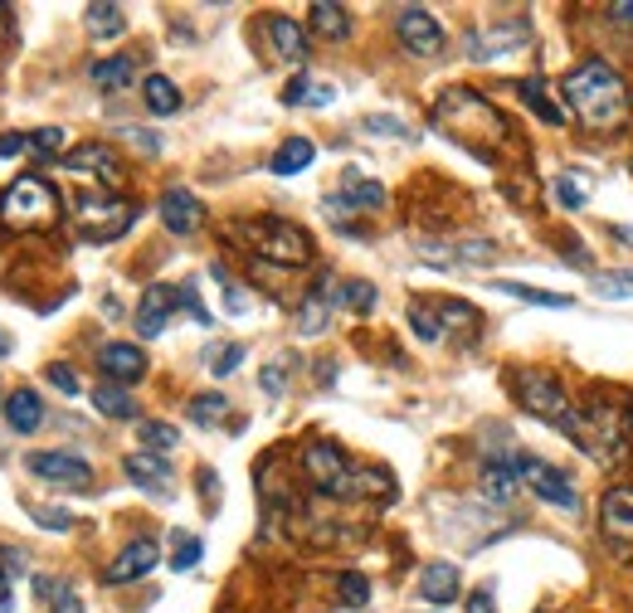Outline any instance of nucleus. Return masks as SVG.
I'll return each mask as SVG.
<instances>
[{
	"label": "nucleus",
	"instance_id": "e433bc0d",
	"mask_svg": "<svg viewBox=\"0 0 633 613\" xmlns=\"http://www.w3.org/2000/svg\"><path fill=\"white\" fill-rule=\"evenodd\" d=\"M409 326H414V336H419V341H438V336H444V316L429 312L424 302L409 306Z\"/></svg>",
	"mask_w": 633,
	"mask_h": 613
},
{
	"label": "nucleus",
	"instance_id": "6ab92c4d",
	"mask_svg": "<svg viewBox=\"0 0 633 613\" xmlns=\"http://www.w3.org/2000/svg\"><path fill=\"white\" fill-rule=\"evenodd\" d=\"M458 590H463V574H458V565H448V560H434V565H424V574H419V599L424 604H454L458 599Z\"/></svg>",
	"mask_w": 633,
	"mask_h": 613
},
{
	"label": "nucleus",
	"instance_id": "c85d7f7f",
	"mask_svg": "<svg viewBox=\"0 0 633 613\" xmlns=\"http://www.w3.org/2000/svg\"><path fill=\"white\" fill-rule=\"evenodd\" d=\"M93 409L107 414V419H132V414H137V404H132V395L122 385L103 380V385H93Z\"/></svg>",
	"mask_w": 633,
	"mask_h": 613
},
{
	"label": "nucleus",
	"instance_id": "72a5a7b5",
	"mask_svg": "<svg viewBox=\"0 0 633 613\" xmlns=\"http://www.w3.org/2000/svg\"><path fill=\"white\" fill-rule=\"evenodd\" d=\"M20 574H24L20 550H0V613H10V604H15V580Z\"/></svg>",
	"mask_w": 633,
	"mask_h": 613
},
{
	"label": "nucleus",
	"instance_id": "a878e982",
	"mask_svg": "<svg viewBox=\"0 0 633 613\" xmlns=\"http://www.w3.org/2000/svg\"><path fill=\"white\" fill-rule=\"evenodd\" d=\"M132 73H137V59H132V54H113V59H97V64L89 69V79L103 93H117V89H127V83H132Z\"/></svg>",
	"mask_w": 633,
	"mask_h": 613
},
{
	"label": "nucleus",
	"instance_id": "5fc2aeb1",
	"mask_svg": "<svg viewBox=\"0 0 633 613\" xmlns=\"http://www.w3.org/2000/svg\"><path fill=\"white\" fill-rule=\"evenodd\" d=\"M614 15H619V24H633V6H614Z\"/></svg>",
	"mask_w": 633,
	"mask_h": 613
},
{
	"label": "nucleus",
	"instance_id": "393cba45",
	"mask_svg": "<svg viewBox=\"0 0 633 613\" xmlns=\"http://www.w3.org/2000/svg\"><path fill=\"white\" fill-rule=\"evenodd\" d=\"M312 156H316V146H312L308 137H288V142L273 152V162H268V170L288 180V176H298V170H308V166H312Z\"/></svg>",
	"mask_w": 633,
	"mask_h": 613
},
{
	"label": "nucleus",
	"instance_id": "6e6552de",
	"mask_svg": "<svg viewBox=\"0 0 633 613\" xmlns=\"http://www.w3.org/2000/svg\"><path fill=\"white\" fill-rule=\"evenodd\" d=\"M30 472L44 477L54 487H69V492H93V468L79 458V453H30Z\"/></svg>",
	"mask_w": 633,
	"mask_h": 613
},
{
	"label": "nucleus",
	"instance_id": "8fccbe9b",
	"mask_svg": "<svg viewBox=\"0 0 633 613\" xmlns=\"http://www.w3.org/2000/svg\"><path fill=\"white\" fill-rule=\"evenodd\" d=\"M180 306H186V312L195 316V322H205V326H210V312H205V306H200V298H195V288H190V283L180 288Z\"/></svg>",
	"mask_w": 633,
	"mask_h": 613
},
{
	"label": "nucleus",
	"instance_id": "bb28decb",
	"mask_svg": "<svg viewBox=\"0 0 633 613\" xmlns=\"http://www.w3.org/2000/svg\"><path fill=\"white\" fill-rule=\"evenodd\" d=\"M137 444H142V453L170 458V453L180 448V428L166 424V419H142V424H137Z\"/></svg>",
	"mask_w": 633,
	"mask_h": 613
},
{
	"label": "nucleus",
	"instance_id": "f8f14e48",
	"mask_svg": "<svg viewBox=\"0 0 633 613\" xmlns=\"http://www.w3.org/2000/svg\"><path fill=\"white\" fill-rule=\"evenodd\" d=\"M527 482H531V492L546 501V507H560V511H575L580 507V497H575V482H570L560 468H551V463H536L531 458V468H527Z\"/></svg>",
	"mask_w": 633,
	"mask_h": 613
},
{
	"label": "nucleus",
	"instance_id": "603ef678",
	"mask_svg": "<svg viewBox=\"0 0 633 613\" xmlns=\"http://www.w3.org/2000/svg\"><path fill=\"white\" fill-rule=\"evenodd\" d=\"M565 263H575V268H584V273H590V253H584V243H570V249H565Z\"/></svg>",
	"mask_w": 633,
	"mask_h": 613
},
{
	"label": "nucleus",
	"instance_id": "2eb2a0df",
	"mask_svg": "<svg viewBox=\"0 0 633 613\" xmlns=\"http://www.w3.org/2000/svg\"><path fill=\"white\" fill-rule=\"evenodd\" d=\"M332 312H336V278H322V283L298 302V331L302 336H322V331L332 326Z\"/></svg>",
	"mask_w": 633,
	"mask_h": 613
},
{
	"label": "nucleus",
	"instance_id": "a19ab883",
	"mask_svg": "<svg viewBox=\"0 0 633 613\" xmlns=\"http://www.w3.org/2000/svg\"><path fill=\"white\" fill-rule=\"evenodd\" d=\"M210 278H215L219 288H225V306H229V316H243V312H249V298H243V288H239L229 273H225V268L215 263V268H210Z\"/></svg>",
	"mask_w": 633,
	"mask_h": 613
},
{
	"label": "nucleus",
	"instance_id": "1a4fd4ad",
	"mask_svg": "<svg viewBox=\"0 0 633 613\" xmlns=\"http://www.w3.org/2000/svg\"><path fill=\"white\" fill-rule=\"evenodd\" d=\"M395 34H399V44L409 49V54H419V59H434V54H444V24H438L424 6H405L395 15Z\"/></svg>",
	"mask_w": 633,
	"mask_h": 613
},
{
	"label": "nucleus",
	"instance_id": "b1692460",
	"mask_svg": "<svg viewBox=\"0 0 633 613\" xmlns=\"http://www.w3.org/2000/svg\"><path fill=\"white\" fill-rule=\"evenodd\" d=\"M142 103H146V113L170 117V113H180V89L166 79V73H146L142 79Z\"/></svg>",
	"mask_w": 633,
	"mask_h": 613
},
{
	"label": "nucleus",
	"instance_id": "423d86ee",
	"mask_svg": "<svg viewBox=\"0 0 633 613\" xmlns=\"http://www.w3.org/2000/svg\"><path fill=\"white\" fill-rule=\"evenodd\" d=\"M73 225H79V239L113 243V239H122L132 225H137V205H132V200H83L79 215H73Z\"/></svg>",
	"mask_w": 633,
	"mask_h": 613
},
{
	"label": "nucleus",
	"instance_id": "ddd939ff",
	"mask_svg": "<svg viewBox=\"0 0 633 613\" xmlns=\"http://www.w3.org/2000/svg\"><path fill=\"white\" fill-rule=\"evenodd\" d=\"M97 365H103V375L113 380V385H137L146 375V351L132 346V341H107V346L97 351Z\"/></svg>",
	"mask_w": 633,
	"mask_h": 613
},
{
	"label": "nucleus",
	"instance_id": "0eeeda50",
	"mask_svg": "<svg viewBox=\"0 0 633 613\" xmlns=\"http://www.w3.org/2000/svg\"><path fill=\"white\" fill-rule=\"evenodd\" d=\"M302 468H308V477L322 492H332V497H346V492H356V482L361 477L346 468V458L332 448V444H312L308 453H302Z\"/></svg>",
	"mask_w": 633,
	"mask_h": 613
},
{
	"label": "nucleus",
	"instance_id": "3c124183",
	"mask_svg": "<svg viewBox=\"0 0 633 613\" xmlns=\"http://www.w3.org/2000/svg\"><path fill=\"white\" fill-rule=\"evenodd\" d=\"M468 613H497L492 590H473V594H468Z\"/></svg>",
	"mask_w": 633,
	"mask_h": 613
},
{
	"label": "nucleus",
	"instance_id": "f03ea898",
	"mask_svg": "<svg viewBox=\"0 0 633 613\" xmlns=\"http://www.w3.org/2000/svg\"><path fill=\"white\" fill-rule=\"evenodd\" d=\"M54 219H59V190L40 176H20L15 186L0 195V225L6 229L30 235V229H49Z\"/></svg>",
	"mask_w": 633,
	"mask_h": 613
},
{
	"label": "nucleus",
	"instance_id": "a18cd8bd",
	"mask_svg": "<svg viewBox=\"0 0 633 613\" xmlns=\"http://www.w3.org/2000/svg\"><path fill=\"white\" fill-rule=\"evenodd\" d=\"M30 517L40 521L44 531H69V526H73V517H69V511H59V507H30Z\"/></svg>",
	"mask_w": 633,
	"mask_h": 613
},
{
	"label": "nucleus",
	"instance_id": "473e14b6",
	"mask_svg": "<svg viewBox=\"0 0 633 613\" xmlns=\"http://www.w3.org/2000/svg\"><path fill=\"white\" fill-rule=\"evenodd\" d=\"M336 306H346V312H375V283H365V278H346V283H336Z\"/></svg>",
	"mask_w": 633,
	"mask_h": 613
},
{
	"label": "nucleus",
	"instance_id": "ea45409f",
	"mask_svg": "<svg viewBox=\"0 0 633 613\" xmlns=\"http://www.w3.org/2000/svg\"><path fill=\"white\" fill-rule=\"evenodd\" d=\"M64 137H69V132L64 127H40V132H30V152L34 156H59V162H64Z\"/></svg>",
	"mask_w": 633,
	"mask_h": 613
},
{
	"label": "nucleus",
	"instance_id": "5701e85b",
	"mask_svg": "<svg viewBox=\"0 0 633 613\" xmlns=\"http://www.w3.org/2000/svg\"><path fill=\"white\" fill-rule=\"evenodd\" d=\"M341 200L351 205V210H381L385 205V186L371 176H361V170H341Z\"/></svg>",
	"mask_w": 633,
	"mask_h": 613
},
{
	"label": "nucleus",
	"instance_id": "f3484780",
	"mask_svg": "<svg viewBox=\"0 0 633 613\" xmlns=\"http://www.w3.org/2000/svg\"><path fill=\"white\" fill-rule=\"evenodd\" d=\"M600 526H604V536L614 546H629L633 541V492L629 487H614V492H604L600 501Z\"/></svg>",
	"mask_w": 633,
	"mask_h": 613
},
{
	"label": "nucleus",
	"instance_id": "37998d69",
	"mask_svg": "<svg viewBox=\"0 0 633 613\" xmlns=\"http://www.w3.org/2000/svg\"><path fill=\"white\" fill-rule=\"evenodd\" d=\"M243 355H249V351H243L239 341H235V346H215V351H210V371H215V375H235L239 365H243Z\"/></svg>",
	"mask_w": 633,
	"mask_h": 613
},
{
	"label": "nucleus",
	"instance_id": "412c9836",
	"mask_svg": "<svg viewBox=\"0 0 633 613\" xmlns=\"http://www.w3.org/2000/svg\"><path fill=\"white\" fill-rule=\"evenodd\" d=\"M283 103L288 107H326V103H336V83H326V79H316V73L298 69V79L283 89Z\"/></svg>",
	"mask_w": 633,
	"mask_h": 613
},
{
	"label": "nucleus",
	"instance_id": "9b49d317",
	"mask_svg": "<svg viewBox=\"0 0 633 613\" xmlns=\"http://www.w3.org/2000/svg\"><path fill=\"white\" fill-rule=\"evenodd\" d=\"M64 166L79 170V176H97L103 186H122V162H117V152H113L107 142H83V146H73V152L64 156Z\"/></svg>",
	"mask_w": 633,
	"mask_h": 613
},
{
	"label": "nucleus",
	"instance_id": "4c0bfd02",
	"mask_svg": "<svg viewBox=\"0 0 633 613\" xmlns=\"http://www.w3.org/2000/svg\"><path fill=\"white\" fill-rule=\"evenodd\" d=\"M336 590H341V604H346L351 613H361V604L371 599V584H365V574H356V570H346L336 580Z\"/></svg>",
	"mask_w": 633,
	"mask_h": 613
},
{
	"label": "nucleus",
	"instance_id": "c756f323",
	"mask_svg": "<svg viewBox=\"0 0 633 613\" xmlns=\"http://www.w3.org/2000/svg\"><path fill=\"white\" fill-rule=\"evenodd\" d=\"M492 292H507V298L517 302H531V306H575V298H565V292H546V288H531V283H507V278H497Z\"/></svg>",
	"mask_w": 633,
	"mask_h": 613
},
{
	"label": "nucleus",
	"instance_id": "de8ad7c7",
	"mask_svg": "<svg viewBox=\"0 0 633 613\" xmlns=\"http://www.w3.org/2000/svg\"><path fill=\"white\" fill-rule=\"evenodd\" d=\"M49 385H54L59 389V395H79V380H73V371H69V365H49Z\"/></svg>",
	"mask_w": 633,
	"mask_h": 613
},
{
	"label": "nucleus",
	"instance_id": "09e8293b",
	"mask_svg": "<svg viewBox=\"0 0 633 613\" xmlns=\"http://www.w3.org/2000/svg\"><path fill=\"white\" fill-rule=\"evenodd\" d=\"M24 152H30V132H6V137H0V162L24 156Z\"/></svg>",
	"mask_w": 633,
	"mask_h": 613
},
{
	"label": "nucleus",
	"instance_id": "a211bd4d",
	"mask_svg": "<svg viewBox=\"0 0 633 613\" xmlns=\"http://www.w3.org/2000/svg\"><path fill=\"white\" fill-rule=\"evenodd\" d=\"M122 472H127L137 487H146L152 497H170V463L156 458V453H127V458H122Z\"/></svg>",
	"mask_w": 633,
	"mask_h": 613
},
{
	"label": "nucleus",
	"instance_id": "c03bdc74",
	"mask_svg": "<svg viewBox=\"0 0 633 613\" xmlns=\"http://www.w3.org/2000/svg\"><path fill=\"white\" fill-rule=\"evenodd\" d=\"M365 132H375V137H409V127L399 117H385V113H371L365 117Z\"/></svg>",
	"mask_w": 633,
	"mask_h": 613
},
{
	"label": "nucleus",
	"instance_id": "864d4df0",
	"mask_svg": "<svg viewBox=\"0 0 633 613\" xmlns=\"http://www.w3.org/2000/svg\"><path fill=\"white\" fill-rule=\"evenodd\" d=\"M49 613H83V599L79 594H64V599H54V609Z\"/></svg>",
	"mask_w": 633,
	"mask_h": 613
},
{
	"label": "nucleus",
	"instance_id": "49530a36",
	"mask_svg": "<svg viewBox=\"0 0 633 613\" xmlns=\"http://www.w3.org/2000/svg\"><path fill=\"white\" fill-rule=\"evenodd\" d=\"M283 365H288V361H268V365H263L259 385L268 389V395H283V389H288V371H283Z\"/></svg>",
	"mask_w": 633,
	"mask_h": 613
},
{
	"label": "nucleus",
	"instance_id": "4d7b16f0",
	"mask_svg": "<svg viewBox=\"0 0 633 613\" xmlns=\"http://www.w3.org/2000/svg\"><path fill=\"white\" fill-rule=\"evenodd\" d=\"M0 30H6V6H0Z\"/></svg>",
	"mask_w": 633,
	"mask_h": 613
},
{
	"label": "nucleus",
	"instance_id": "aec40b11",
	"mask_svg": "<svg viewBox=\"0 0 633 613\" xmlns=\"http://www.w3.org/2000/svg\"><path fill=\"white\" fill-rule=\"evenodd\" d=\"M263 30H268V40H273L278 49V59L283 64H308V34L298 30V20H288V15H263Z\"/></svg>",
	"mask_w": 633,
	"mask_h": 613
},
{
	"label": "nucleus",
	"instance_id": "20e7f679",
	"mask_svg": "<svg viewBox=\"0 0 633 613\" xmlns=\"http://www.w3.org/2000/svg\"><path fill=\"white\" fill-rule=\"evenodd\" d=\"M517 395L541 424H551V428H560V434H570V438H580V414L570 409L565 389H560L546 371H521L517 375Z\"/></svg>",
	"mask_w": 633,
	"mask_h": 613
},
{
	"label": "nucleus",
	"instance_id": "cd10ccee",
	"mask_svg": "<svg viewBox=\"0 0 633 613\" xmlns=\"http://www.w3.org/2000/svg\"><path fill=\"white\" fill-rule=\"evenodd\" d=\"M83 20H89V34H93V40H117V34L127 30V10L113 6V0H103V6H89V10H83Z\"/></svg>",
	"mask_w": 633,
	"mask_h": 613
},
{
	"label": "nucleus",
	"instance_id": "4468645a",
	"mask_svg": "<svg viewBox=\"0 0 633 613\" xmlns=\"http://www.w3.org/2000/svg\"><path fill=\"white\" fill-rule=\"evenodd\" d=\"M156 210H162V225L170 229V235H195L200 219H205V205L195 200V190H186V186H170Z\"/></svg>",
	"mask_w": 633,
	"mask_h": 613
},
{
	"label": "nucleus",
	"instance_id": "79ce46f5",
	"mask_svg": "<svg viewBox=\"0 0 633 613\" xmlns=\"http://www.w3.org/2000/svg\"><path fill=\"white\" fill-rule=\"evenodd\" d=\"M205 555V546L195 536H176V555H170V570H195Z\"/></svg>",
	"mask_w": 633,
	"mask_h": 613
},
{
	"label": "nucleus",
	"instance_id": "6e6d98bb",
	"mask_svg": "<svg viewBox=\"0 0 633 613\" xmlns=\"http://www.w3.org/2000/svg\"><path fill=\"white\" fill-rule=\"evenodd\" d=\"M10 351H15V341H10L6 331H0V355H10Z\"/></svg>",
	"mask_w": 633,
	"mask_h": 613
},
{
	"label": "nucleus",
	"instance_id": "4be33fe9",
	"mask_svg": "<svg viewBox=\"0 0 633 613\" xmlns=\"http://www.w3.org/2000/svg\"><path fill=\"white\" fill-rule=\"evenodd\" d=\"M6 424H10V434H34V428L44 424V399L34 395L30 385H20L15 395L6 399Z\"/></svg>",
	"mask_w": 633,
	"mask_h": 613
},
{
	"label": "nucleus",
	"instance_id": "7ed1b4c3",
	"mask_svg": "<svg viewBox=\"0 0 633 613\" xmlns=\"http://www.w3.org/2000/svg\"><path fill=\"white\" fill-rule=\"evenodd\" d=\"M235 235L243 243H253V253H263V259H273V263H308L312 259V235L302 225L278 219V215L249 219V225H239Z\"/></svg>",
	"mask_w": 633,
	"mask_h": 613
},
{
	"label": "nucleus",
	"instance_id": "39448f33",
	"mask_svg": "<svg viewBox=\"0 0 633 613\" xmlns=\"http://www.w3.org/2000/svg\"><path fill=\"white\" fill-rule=\"evenodd\" d=\"M531 44V20L527 15H507V20H487L478 30H468L463 40V54L473 64H492V59H511Z\"/></svg>",
	"mask_w": 633,
	"mask_h": 613
},
{
	"label": "nucleus",
	"instance_id": "2f4dec72",
	"mask_svg": "<svg viewBox=\"0 0 633 613\" xmlns=\"http://www.w3.org/2000/svg\"><path fill=\"white\" fill-rule=\"evenodd\" d=\"M556 205L560 210H584V205H590V176H584V170H560L556 176Z\"/></svg>",
	"mask_w": 633,
	"mask_h": 613
},
{
	"label": "nucleus",
	"instance_id": "c9c22d12",
	"mask_svg": "<svg viewBox=\"0 0 633 613\" xmlns=\"http://www.w3.org/2000/svg\"><path fill=\"white\" fill-rule=\"evenodd\" d=\"M225 409H229V399H225V395H195V399H190V424L215 428L219 419H225Z\"/></svg>",
	"mask_w": 633,
	"mask_h": 613
},
{
	"label": "nucleus",
	"instance_id": "9d476101",
	"mask_svg": "<svg viewBox=\"0 0 633 613\" xmlns=\"http://www.w3.org/2000/svg\"><path fill=\"white\" fill-rule=\"evenodd\" d=\"M156 565H162V550H156V541H152V536H137L132 546H122V555L103 570V580L107 584H132V580H146Z\"/></svg>",
	"mask_w": 633,
	"mask_h": 613
},
{
	"label": "nucleus",
	"instance_id": "f704fd0d",
	"mask_svg": "<svg viewBox=\"0 0 633 613\" xmlns=\"http://www.w3.org/2000/svg\"><path fill=\"white\" fill-rule=\"evenodd\" d=\"M594 288H600L604 302H624V298H633V268H614V273H600V278H594Z\"/></svg>",
	"mask_w": 633,
	"mask_h": 613
},
{
	"label": "nucleus",
	"instance_id": "dca6fc26",
	"mask_svg": "<svg viewBox=\"0 0 633 613\" xmlns=\"http://www.w3.org/2000/svg\"><path fill=\"white\" fill-rule=\"evenodd\" d=\"M176 306H180V288H166V283L146 288L142 302H137V331H142V336H162Z\"/></svg>",
	"mask_w": 633,
	"mask_h": 613
},
{
	"label": "nucleus",
	"instance_id": "f257e3e1",
	"mask_svg": "<svg viewBox=\"0 0 633 613\" xmlns=\"http://www.w3.org/2000/svg\"><path fill=\"white\" fill-rule=\"evenodd\" d=\"M560 93H565V107L590 132H614V127H624V117H629V89L604 59L575 64L565 73V83H560Z\"/></svg>",
	"mask_w": 633,
	"mask_h": 613
},
{
	"label": "nucleus",
	"instance_id": "13d9d810",
	"mask_svg": "<svg viewBox=\"0 0 633 613\" xmlns=\"http://www.w3.org/2000/svg\"><path fill=\"white\" fill-rule=\"evenodd\" d=\"M341 613H351V609H341Z\"/></svg>",
	"mask_w": 633,
	"mask_h": 613
},
{
	"label": "nucleus",
	"instance_id": "7c9ffc66",
	"mask_svg": "<svg viewBox=\"0 0 633 613\" xmlns=\"http://www.w3.org/2000/svg\"><path fill=\"white\" fill-rule=\"evenodd\" d=\"M308 15H312V30L322 34V40H346V34H351V15H346V6H326V0H316Z\"/></svg>",
	"mask_w": 633,
	"mask_h": 613
},
{
	"label": "nucleus",
	"instance_id": "58836bf2",
	"mask_svg": "<svg viewBox=\"0 0 633 613\" xmlns=\"http://www.w3.org/2000/svg\"><path fill=\"white\" fill-rule=\"evenodd\" d=\"M521 97H527V107H536V117H541V122H551V127H556V122H565V113H560V107L546 103L541 79H527V83H521Z\"/></svg>",
	"mask_w": 633,
	"mask_h": 613
}]
</instances>
